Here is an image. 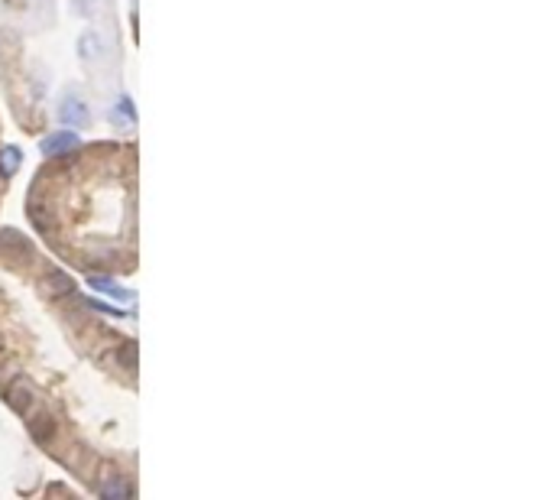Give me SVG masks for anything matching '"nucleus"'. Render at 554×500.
I'll use <instances>...</instances> for the list:
<instances>
[{
    "label": "nucleus",
    "instance_id": "1",
    "mask_svg": "<svg viewBox=\"0 0 554 500\" xmlns=\"http://www.w3.org/2000/svg\"><path fill=\"white\" fill-rule=\"evenodd\" d=\"M55 117H59V124L62 127H85L91 120V110H88V101L85 98H78L75 91H65L62 94V101H59V110H55Z\"/></svg>",
    "mask_w": 554,
    "mask_h": 500
},
{
    "label": "nucleus",
    "instance_id": "2",
    "mask_svg": "<svg viewBox=\"0 0 554 500\" xmlns=\"http://www.w3.org/2000/svg\"><path fill=\"white\" fill-rule=\"evenodd\" d=\"M75 49H78V59L85 65H101V62L107 59V46H104V36L98 30H81Z\"/></svg>",
    "mask_w": 554,
    "mask_h": 500
},
{
    "label": "nucleus",
    "instance_id": "3",
    "mask_svg": "<svg viewBox=\"0 0 554 500\" xmlns=\"http://www.w3.org/2000/svg\"><path fill=\"white\" fill-rule=\"evenodd\" d=\"M78 147V137L71 131H59V133H49L46 140L40 143V150H42V156H62V153H69V150H75Z\"/></svg>",
    "mask_w": 554,
    "mask_h": 500
},
{
    "label": "nucleus",
    "instance_id": "4",
    "mask_svg": "<svg viewBox=\"0 0 554 500\" xmlns=\"http://www.w3.org/2000/svg\"><path fill=\"white\" fill-rule=\"evenodd\" d=\"M20 160H23L20 147H3L0 150V176H13L20 169Z\"/></svg>",
    "mask_w": 554,
    "mask_h": 500
},
{
    "label": "nucleus",
    "instance_id": "5",
    "mask_svg": "<svg viewBox=\"0 0 554 500\" xmlns=\"http://www.w3.org/2000/svg\"><path fill=\"white\" fill-rule=\"evenodd\" d=\"M91 286H94V290H101L104 296H114V299H120V302H130V299H133V292H130V290H120L117 283L101 280V276H91Z\"/></svg>",
    "mask_w": 554,
    "mask_h": 500
},
{
    "label": "nucleus",
    "instance_id": "6",
    "mask_svg": "<svg viewBox=\"0 0 554 500\" xmlns=\"http://www.w3.org/2000/svg\"><path fill=\"white\" fill-rule=\"evenodd\" d=\"M137 120V114H133V101L130 98H120V104L114 110H110V124H120V127H130Z\"/></svg>",
    "mask_w": 554,
    "mask_h": 500
},
{
    "label": "nucleus",
    "instance_id": "7",
    "mask_svg": "<svg viewBox=\"0 0 554 500\" xmlns=\"http://www.w3.org/2000/svg\"><path fill=\"white\" fill-rule=\"evenodd\" d=\"M69 7L78 17H94V13L101 10V0H69Z\"/></svg>",
    "mask_w": 554,
    "mask_h": 500
}]
</instances>
